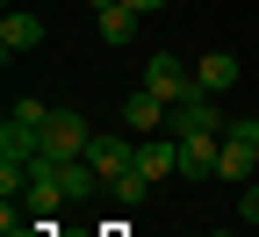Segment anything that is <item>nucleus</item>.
I'll list each match as a JSON object with an SVG mask.
<instances>
[{
    "mask_svg": "<svg viewBox=\"0 0 259 237\" xmlns=\"http://www.w3.org/2000/svg\"><path fill=\"white\" fill-rule=\"evenodd\" d=\"M216 151H223L216 129H187V137H180V173L187 180H216Z\"/></svg>",
    "mask_w": 259,
    "mask_h": 237,
    "instance_id": "obj_5",
    "label": "nucleus"
},
{
    "mask_svg": "<svg viewBox=\"0 0 259 237\" xmlns=\"http://www.w3.org/2000/svg\"><path fill=\"white\" fill-rule=\"evenodd\" d=\"M166 115H173V101H158L151 86H137L122 101V122H130V137H158V129H166Z\"/></svg>",
    "mask_w": 259,
    "mask_h": 237,
    "instance_id": "obj_4",
    "label": "nucleus"
},
{
    "mask_svg": "<svg viewBox=\"0 0 259 237\" xmlns=\"http://www.w3.org/2000/svg\"><path fill=\"white\" fill-rule=\"evenodd\" d=\"M8 115H15V122H29V129H44V122H51V108H44V101H29V93L15 101V108H8Z\"/></svg>",
    "mask_w": 259,
    "mask_h": 237,
    "instance_id": "obj_14",
    "label": "nucleus"
},
{
    "mask_svg": "<svg viewBox=\"0 0 259 237\" xmlns=\"http://www.w3.org/2000/svg\"><path fill=\"white\" fill-rule=\"evenodd\" d=\"M245 223H259V180H245Z\"/></svg>",
    "mask_w": 259,
    "mask_h": 237,
    "instance_id": "obj_17",
    "label": "nucleus"
},
{
    "mask_svg": "<svg viewBox=\"0 0 259 237\" xmlns=\"http://www.w3.org/2000/svg\"><path fill=\"white\" fill-rule=\"evenodd\" d=\"M252 158H259V144H252Z\"/></svg>",
    "mask_w": 259,
    "mask_h": 237,
    "instance_id": "obj_20",
    "label": "nucleus"
},
{
    "mask_svg": "<svg viewBox=\"0 0 259 237\" xmlns=\"http://www.w3.org/2000/svg\"><path fill=\"white\" fill-rule=\"evenodd\" d=\"M36 43H44V22L29 15V8H15L8 22H0V51H8V58H22V51H36Z\"/></svg>",
    "mask_w": 259,
    "mask_h": 237,
    "instance_id": "obj_10",
    "label": "nucleus"
},
{
    "mask_svg": "<svg viewBox=\"0 0 259 237\" xmlns=\"http://www.w3.org/2000/svg\"><path fill=\"white\" fill-rule=\"evenodd\" d=\"M87 165H94L101 180H122L130 165H137V137H94V144H87Z\"/></svg>",
    "mask_w": 259,
    "mask_h": 237,
    "instance_id": "obj_6",
    "label": "nucleus"
},
{
    "mask_svg": "<svg viewBox=\"0 0 259 237\" xmlns=\"http://www.w3.org/2000/svg\"><path fill=\"white\" fill-rule=\"evenodd\" d=\"M187 129H216V137L231 129V115L216 108V93H209V86H194L187 101H173V115H166V137H187Z\"/></svg>",
    "mask_w": 259,
    "mask_h": 237,
    "instance_id": "obj_2",
    "label": "nucleus"
},
{
    "mask_svg": "<svg viewBox=\"0 0 259 237\" xmlns=\"http://www.w3.org/2000/svg\"><path fill=\"white\" fill-rule=\"evenodd\" d=\"M137 8H101V43H130V36H137Z\"/></svg>",
    "mask_w": 259,
    "mask_h": 237,
    "instance_id": "obj_12",
    "label": "nucleus"
},
{
    "mask_svg": "<svg viewBox=\"0 0 259 237\" xmlns=\"http://www.w3.org/2000/svg\"><path fill=\"white\" fill-rule=\"evenodd\" d=\"M122 8H137V15H158V8H166V0H122Z\"/></svg>",
    "mask_w": 259,
    "mask_h": 237,
    "instance_id": "obj_18",
    "label": "nucleus"
},
{
    "mask_svg": "<svg viewBox=\"0 0 259 237\" xmlns=\"http://www.w3.org/2000/svg\"><path fill=\"white\" fill-rule=\"evenodd\" d=\"M108 194H115V201H122V209H137V201H144V194H151V180H144V173H137V165H130V173H122V180H108Z\"/></svg>",
    "mask_w": 259,
    "mask_h": 237,
    "instance_id": "obj_13",
    "label": "nucleus"
},
{
    "mask_svg": "<svg viewBox=\"0 0 259 237\" xmlns=\"http://www.w3.org/2000/svg\"><path fill=\"white\" fill-rule=\"evenodd\" d=\"M144 86H151L158 101H187V93H194V65H187L180 51H158V58H144Z\"/></svg>",
    "mask_w": 259,
    "mask_h": 237,
    "instance_id": "obj_3",
    "label": "nucleus"
},
{
    "mask_svg": "<svg viewBox=\"0 0 259 237\" xmlns=\"http://www.w3.org/2000/svg\"><path fill=\"white\" fill-rule=\"evenodd\" d=\"M36 137H44V151H36V158H87L94 129H87V115H72V108H51V122L36 129Z\"/></svg>",
    "mask_w": 259,
    "mask_h": 237,
    "instance_id": "obj_1",
    "label": "nucleus"
},
{
    "mask_svg": "<svg viewBox=\"0 0 259 237\" xmlns=\"http://www.w3.org/2000/svg\"><path fill=\"white\" fill-rule=\"evenodd\" d=\"M87 8H94V15H101V8H122V0H87Z\"/></svg>",
    "mask_w": 259,
    "mask_h": 237,
    "instance_id": "obj_19",
    "label": "nucleus"
},
{
    "mask_svg": "<svg viewBox=\"0 0 259 237\" xmlns=\"http://www.w3.org/2000/svg\"><path fill=\"white\" fill-rule=\"evenodd\" d=\"M194 86L231 93V86H238V58H231V51H202V58H194Z\"/></svg>",
    "mask_w": 259,
    "mask_h": 237,
    "instance_id": "obj_9",
    "label": "nucleus"
},
{
    "mask_svg": "<svg viewBox=\"0 0 259 237\" xmlns=\"http://www.w3.org/2000/svg\"><path fill=\"white\" fill-rule=\"evenodd\" d=\"M0 237H58V223H51V216H36V223H15V230H0Z\"/></svg>",
    "mask_w": 259,
    "mask_h": 237,
    "instance_id": "obj_15",
    "label": "nucleus"
},
{
    "mask_svg": "<svg viewBox=\"0 0 259 237\" xmlns=\"http://www.w3.org/2000/svg\"><path fill=\"white\" fill-rule=\"evenodd\" d=\"M252 173H259L252 144H245V137H223V151H216V180H252Z\"/></svg>",
    "mask_w": 259,
    "mask_h": 237,
    "instance_id": "obj_11",
    "label": "nucleus"
},
{
    "mask_svg": "<svg viewBox=\"0 0 259 237\" xmlns=\"http://www.w3.org/2000/svg\"><path fill=\"white\" fill-rule=\"evenodd\" d=\"M137 173H144V180L180 173V137H137Z\"/></svg>",
    "mask_w": 259,
    "mask_h": 237,
    "instance_id": "obj_7",
    "label": "nucleus"
},
{
    "mask_svg": "<svg viewBox=\"0 0 259 237\" xmlns=\"http://www.w3.org/2000/svg\"><path fill=\"white\" fill-rule=\"evenodd\" d=\"M223 137H245V144H259V115H231V129Z\"/></svg>",
    "mask_w": 259,
    "mask_h": 237,
    "instance_id": "obj_16",
    "label": "nucleus"
},
{
    "mask_svg": "<svg viewBox=\"0 0 259 237\" xmlns=\"http://www.w3.org/2000/svg\"><path fill=\"white\" fill-rule=\"evenodd\" d=\"M22 201H29L36 216H58V209H65L72 194L58 187V173H51V165H29V187H22Z\"/></svg>",
    "mask_w": 259,
    "mask_h": 237,
    "instance_id": "obj_8",
    "label": "nucleus"
}]
</instances>
